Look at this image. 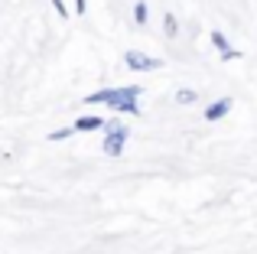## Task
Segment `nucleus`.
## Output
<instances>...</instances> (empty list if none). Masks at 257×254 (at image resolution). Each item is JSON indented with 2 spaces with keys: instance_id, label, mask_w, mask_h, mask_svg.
Returning a JSON list of instances; mask_svg holds the SVG:
<instances>
[{
  "instance_id": "1",
  "label": "nucleus",
  "mask_w": 257,
  "mask_h": 254,
  "mask_svg": "<svg viewBox=\"0 0 257 254\" xmlns=\"http://www.w3.org/2000/svg\"><path fill=\"white\" fill-rule=\"evenodd\" d=\"M144 95V85H124V88H101L85 98V104H107L120 114H140L137 98Z\"/></svg>"
},
{
  "instance_id": "2",
  "label": "nucleus",
  "mask_w": 257,
  "mask_h": 254,
  "mask_svg": "<svg viewBox=\"0 0 257 254\" xmlns=\"http://www.w3.org/2000/svg\"><path fill=\"white\" fill-rule=\"evenodd\" d=\"M127 140H131V127H127L120 117H111V121L104 124V140H101V147H104L107 157H120L127 147Z\"/></svg>"
},
{
  "instance_id": "3",
  "label": "nucleus",
  "mask_w": 257,
  "mask_h": 254,
  "mask_svg": "<svg viewBox=\"0 0 257 254\" xmlns=\"http://www.w3.org/2000/svg\"><path fill=\"white\" fill-rule=\"evenodd\" d=\"M124 65L131 72H157V69H163V59H153V56H147V52H140V49H127L124 52Z\"/></svg>"
},
{
  "instance_id": "4",
  "label": "nucleus",
  "mask_w": 257,
  "mask_h": 254,
  "mask_svg": "<svg viewBox=\"0 0 257 254\" xmlns=\"http://www.w3.org/2000/svg\"><path fill=\"white\" fill-rule=\"evenodd\" d=\"M212 46L221 52V59H225V62H231V59H241V52L234 49L231 43H228V36H225L221 30H212Z\"/></svg>"
},
{
  "instance_id": "5",
  "label": "nucleus",
  "mask_w": 257,
  "mask_h": 254,
  "mask_svg": "<svg viewBox=\"0 0 257 254\" xmlns=\"http://www.w3.org/2000/svg\"><path fill=\"white\" fill-rule=\"evenodd\" d=\"M228 111H231V98H218V101H212V104L205 108V121H208V124H212V121H221Z\"/></svg>"
},
{
  "instance_id": "6",
  "label": "nucleus",
  "mask_w": 257,
  "mask_h": 254,
  "mask_svg": "<svg viewBox=\"0 0 257 254\" xmlns=\"http://www.w3.org/2000/svg\"><path fill=\"white\" fill-rule=\"evenodd\" d=\"M104 124H107V121H101V117L85 114V117H78V121L72 124V127H75L78 134H91V131H104Z\"/></svg>"
},
{
  "instance_id": "7",
  "label": "nucleus",
  "mask_w": 257,
  "mask_h": 254,
  "mask_svg": "<svg viewBox=\"0 0 257 254\" xmlns=\"http://www.w3.org/2000/svg\"><path fill=\"white\" fill-rule=\"evenodd\" d=\"M163 33H166V39L179 36V20H176V13H163Z\"/></svg>"
},
{
  "instance_id": "8",
  "label": "nucleus",
  "mask_w": 257,
  "mask_h": 254,
  "mask_svg": "<svg viewBox=\"0 0 257 254\" xmlns=\"http://www.w3.org/2000/svg\"><path fill=\"white\" fill-rule=\"evenodd\" d=\"M147 20H150L147 4H144V0H140V4H134V23H137V26H147Z\"/></svg>"
},
{
  "instance_id": "9",
  "label": "nucleus",
  "mask_w": 257,
  "mask_h": 254,
  "mask_svg": "<svg viewBox=\"0 0 257 254\" xmlns=\"http://www.w3.org/2000/svg\"><path fill=\"white\" fill-rule=\"evenodd\" d=\"M195 98H199L195 88H179V91H176V101H179V104H192Z\"/></svg>"
},
{
  "instance_id": "10",
  "label": "nucleus",
  "mask_w": 257,
  "mask_h": 254,
  "mask_svg": "<svg viewBox=\"0 0 257 254\" xmlns=\"http://www.w3.org/2000/svg\"><path fill=\"white\" fill-rule=\"evenodd\" d=\"M72 134H75V127H59V131L49 134V140H69Z\"/></svg>"
},
{
  "instance_id": "11",
  "label": "nucleus",
  "mask_w": 257,
  "mask_h": 254,
  "mask_svg": "<svg viewBox=\"0 0 257 254\" xmlns=\"http://www.w3.org/2000/svg\"><path fill=\"white\" fill-rule=\"evenodd\" d=\"M52 7H56V13H59V17H62V20H65V17H69V7H65V4H62V0H52Z\"/></svg>"
},
{
  "instance_id": "12",
  "label": "nucleus",
  "mask_w": 257,
  "mask_h": 254,
  "mask_svg": "<svg viewBox=\"0 0 257 254\" xmlns=\"http://www.w3.org/2000/svg\"><path fill=\"white\" fill-rule=\"evenodd\" d=\"M88 10V0H75V13H85Z\"/></svg>"
}]
</instances>
